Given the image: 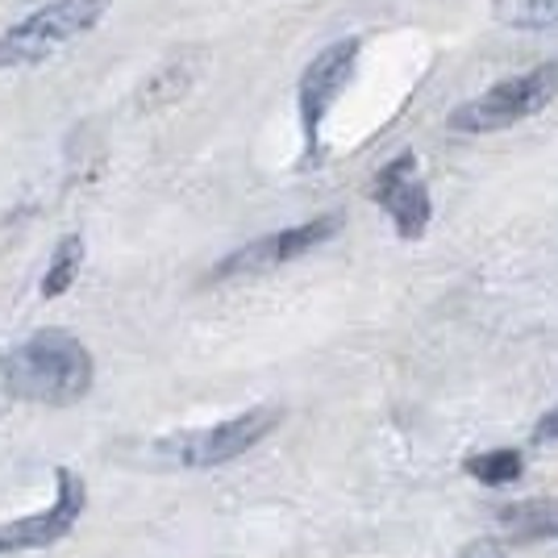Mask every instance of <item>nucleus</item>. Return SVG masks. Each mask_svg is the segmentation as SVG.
I'll list each match as a JSON object with an SVG mask.
<instances>
[{
  "mask_svg": "<svg viewBox=\"0 0 558 558\" xmlns=\"http://www.w3.org/2000/svg\"><path fill=\"white\" fill-rule=\"evenodd\" d=\"M4 384L17 400L68 409L93 388V354L68 329H38L4 354Z\"/></svg>",
  "mask_w": 558,
  "mask_h": 558,
  "instance_id": "f257e3e1",
  "label": "nucleus"
},
{
  "mask_svg": "<svg viewBox=\"0 0 558 558\" xmlns=\"http://www.w3.org/2000/svg\"><path fill=\"white\" fill-rule=\"evenodd\" d=\"M105 13H109V0H50L0 34V68H43L50 54L80 43L93 25H100Z\"/></svg>",
  "mask_w": 558,
  "mask_h": 558,
  "instance_id": "f03ea898",
  "label": "nucleus"
},
{
  "mask_svg": "<svg viewBox=\"0 0 558 558\" xmlns=\"http://www.w3.org/2000/svg\"><path fill=\"white\" fill-rule=\"evenodd\" d=\"M558 100V59H546L537 68L509 75L500 84H492L488 93H480L475 100H466L463 109L450 113V125L463 134H496L509 130L517 121H530L542 113L546 105Z\"/></svg>",
  "mask_w": 558,
  "mask_h": 558,
  "instance_id": "7ed1b4c3",
  "label": "nucleus"
},
{
  "mask_svg": "<svg viewBox=\"0 0 558 558\" xmlns=\"http://www.w3.org/2000/svg\"><path fill=\"white\" fill-rule=\"evenodd\" d=\"M279 421H283V409L258 404V409H246V413H238V417H230V421H217L209 429L171 434V438L159 442V454L180 466H196V471L233 463V459H242L246 450H255Z\"/></svg>",
  "mask_w": 558,
  "mask_h": 558,
  "instance_id": "20e7f679",
  "label": "nucleus"
},
{
  "mask_svg": "<svg viewBox=\"0 0 558 558\" xmlns=\"http://www.w3.org/2000/svg\"><path fill=\"white\" fill-rule=\"evenodd\" d=\"M342 230V217H317V221H304V226H292V230L267 233V238H255L251 246L233 251L230 258H221L213 267L209 279H242V276H263V271H276L292 258L317 251L322 242H329L333 233Z\"/></svg>",
  "mask_w": 558,
  "mask_h": 558,
  "instance_id": "39448f33",
  "label": "nucleus"
},
{
  "mask_svg": "<svg viewBox=\"0 0 558 558\" xmlns=\"http://www.w3.org/2000/svg\"><path fill=\"white\" fill-rule=\"evenodd\" d=\"M54 484H59V496L54 505L43 512H29V517H17V521H4L0 525V555H17V550H43V546H54L59 537H68L84 512V500H88V488L84 480L59 466L54 471Z\"/></svg>",
  "mask_w": 558,
  "mask_h": 558,
  "instance_id": "423d86ee",
  "label": "nucleus"
},
{
  "mask_svg": "<svg viewBox=\"0 0 558 558\" xmlns=\"http://www.w3.org/2000/svg\"><path fill=\"white\" fill-rule=\"evenodd\" d=\"M359 50L363 43L359 38H342L326 47L301 75V88H296V105H301V125H304V142H308V155L317 150V138H322V121L333 109L338 93L350 84L354 75V63H359Z\"/></svg>",
  "mask_w": 558,
  "mask_h": 558,
  "instance_id": "0eeeda50",
  "label": "nucleus"
},
{
  "mask_svg": "<svg viewBox=\"0 0 558 558\" xmlns=\"http://www.w3.org/2000/svg\"><path fill=\"white\" fill-rule=\"evenodd\" d=\"M375 205L392 217L396 233L404 242H413L429 230V217H434V205H429V187L421 184L417 175V159L413 155H396L392 163L375 175L372 184Z\"/></svg>",
  "mask_w": 558,
  "mask_h": 558,
  "instance_id": "6e6552de",
  "label": "nucleus"
},
{
  "mask_svg": "<svg viewBox=\"0 0 558 558\" xmlns=\"http://www.w3.org/2000/svg\"><path fill=\"white\" fill-rule=\"evenodd\" d=\"M496 525L512 542H546L558 537V496H534L496 509Z\"/></svg>",
  "mask_w": 558,
  "mask_h": 558,
  "instance_id": "1a4fd4ad",
  "label": "nucleus"
},
{
  "mask_svg": "<svg viewBox=\"0 0 558 558\" xmlns=\"http://www.w3.org/2000/svg\"><path fill=\"white\" fill-rule=\"evenodd\" d=\"M492 13L509 29H555L558 0H492Z\"/></svg>",
  "mask_w": 558,
  "mask_h": 558,
  "instance_id": "9d476101",
  "label": "nucleus"
},
{
  "mask_svg": "<svg viewBox=\"0 0 558 558\" xmlns=\"http://www.w3.org/2000/svg\"><path fill=\"white\" fill-rule=\"evenodd\" d=\"M80 263H84V238H80V233H71V238H63V242L54 246V258H50L47 276H43V296H47V301L63 296L71 283H75Z\"/></svg>",
  "mask_w": 558,
  "mask_h": 558,
  "instance_id": "9b49d317",
  "label": "nucleus"
},
{
  "mask_svg": "<svg viewBox=\"0 0 558 558\" xmlns=\"http://www.w3.org/2000/svg\"><path fill=\"white\" fill-rule=\"evenodd\" d=\"M521 471H525L521 450H488V454L466 459V475L480 480V484H488V488H505L512 480H521Z\"/></svg>",
  "mask_w": 558,
  "mask_h": 558,
  "instance_id": "f8f14e48",
  "label": "nucleus"
},
{
  "mask_svg": "<svg viewBox=\"0 0 558 558\" xmlns=\"http://www.w3.org/2000/svg\"><path fill=\"white\" fill-rule=\"evenodd\" d=\"M187 84H192V68L187 63H163L146 80V88H142V109H159V105L180 100L187 93Z\"/></svg>",
  "mask_w": 558,
  "mask_h": 558,
  "instance_id": "ddd939ff",
  "label": "nucleus"
},
{
  "mask_svg": "<svg viewBox=\"0 0 558 558\" xmlns=\"http://www.w3.org/2000/svg\"><path fill=\"white\" fill-rule=\"evenodd\" d=\"M534 442L537 446H550V442H558V404L546 413V417L537 421L534 425Z\"/></svg>",
  "mask_w": 558,
  "mask_h": 558,
  "instance_id": "4468645a",
  "label": "nucleus"
},
{
  "mask_svg": "<svg viewBox=\"0 0 558 558\" xmlns=\"http://www.w3.org/2000/svg\"><path fill=\"white\" fill-rule=\"evenodd\" d=\"M463 558H505V550L496 546V542H466V550H463Z\"/></svg>",
  "mask_w": 558,
  "mask_h": 558,
  "instance_id": "2eb2a0df",
  "label": "nucleus"
}]
</instances>
